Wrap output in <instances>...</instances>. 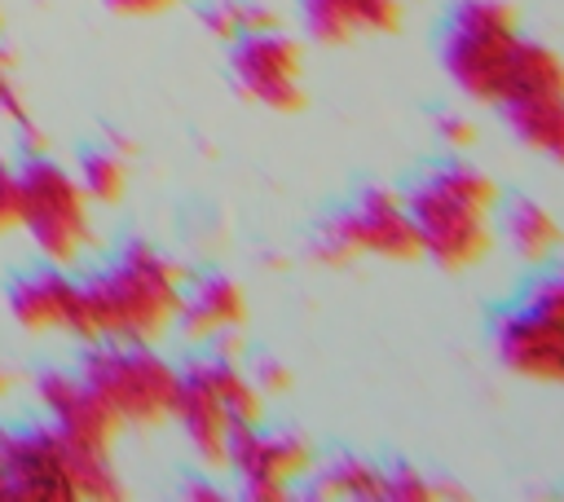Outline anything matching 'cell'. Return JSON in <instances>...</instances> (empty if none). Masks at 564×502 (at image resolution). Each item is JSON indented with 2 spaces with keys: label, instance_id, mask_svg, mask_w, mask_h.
<instances>
[{
  "label": "cell",
  "instance_id": "3957f363",
  "mask_svg": "<svg viewBox=\"0 0 564 502\" xmlns=\"http://www.w3.org/2000/svg\"><path fill=\"white\" fill-rule=\"evenodd\" d=\"M4 489L9 502H106L123 498V480L110 458L75 449L53 423L4 432Z\"/></svg>",
  "mask_w": 564,
  "mask_h": 502
},
{
  "label": "cell",
  "instance_id": "e0dca14e",
  "mask_svg": "<svg viewBox=\"0 0 564 502\" xmlns=\"http://www.w3.org/2000/svg\"><path fill=\"white\" fill-rule=\"evenodd\" d=\"M304 493L308 498H322V502H375L383 498V484H388V471L366 462V458H335L330 467H322L317 476L308 471L304 476Z\"/></svg>",
  "mask_w": 564,
  "mask_h": 502
},
{
  "label": "cell",
  "instance_id": "f1b7e54d",
  "mask_svg": "<svg viewBox=\"0 0 564 502\" xmlns=\"http://www.w3.org/2000/svg\"><path fill=\"white\" fill-rule=\"evenodd\" d=\"M185 498H212V502H216L220 489H216V484H185Z\"/></svg>",
  "mask_w": 564,
  "mask_h": 502
},
{
  "label": "cell",
  "instance_id": "5b68a950",
  "mask_svg": "<svg viewBox=\"0 0 564 502\" xmlns=\"http://www.w3.org/2000/svg\"><path fill=\"white\" fill-rule=\"evenodd\" d=\"M524 31L507 0H458L445 31V70L476 106H502Z\"/></svg>",
  "mask_w": 564,
  "mask_h": 502
},
{
  "label": "cell",
  "instance_id": "4316f807",
  "mask_svg": "<svg viewBox=\"0 0 564 502\" xmlns=\"http://www.w3.org/2000/svg\"><path fill=\"white\" fill-rule=\"evenodd\" d=\"M441 137H445L449 150H471L476 145V123L463 119V114H445L441 119Z\"/></svg>",
  "mask_w": 564,
  "mask_h": 502
},
{
  "label": "cell",
  "instance_id": "8fae6325",
  "mask_svg": "<svg viewBox=\"0 0 564 502\" xmlns=\"http://www.w3.org/2000/svg\"><path fill=\"white\" fill-rule=\"evenodd\" d=\"M35 401L44 405L48 423L84 454H101L110 458L115 454V440L123 432L119 414L84 383L79 370H40L35 379Z\"/></svg>",
  "mask_w": 564,
  "mask_h": 502
},
{
  "label": "cell",
  "instance_id": "1f68e13d",
  "mask_svg": "<svg viewBox=\"0 0 564 502\" xmlns=\"http://www.w3.org/2000/svg\"><path fill=\"white\" fill-rule=\"evenodd\" d=\"M0 26H4V13H0Z\"/></svg>",
  "mask_w": 564,
  "mask_h": 502
},
{
  "label": "cell",
  "instance_id": "f546056e",
  "mask_svg": "<svg viewBox=\"0 0 564 502\" xmlns=\"http://www.w3.org/2000/svg\"><path fill=\"white\" fill-rule=\"evenodd\" d=\"M0 502H9V489H4V427H0Z\"/></svg>",
  "mask_w": 564,
  "mask_h": 502
},
{
  "label": "cell",
  "instance_id": "5bb4252c",
  "mask_svg": "<svg viewBox=\"0 0 564 502\" xmlns=\"http://www.w3.org/2000/svg\"><path fill=\"white\" fill-rule=\"evenodd\" d=\"M242 326H247V291H242V282H234L225 273H212V277H198L194 286H185V304H181L176 330L189 343H212L216 335L242 330Z\"/></svg>",
  "mask_w": 564,
  "mask_h": 502
},
{
  "label": "cell",
  "instance_id": "ac0fdd59",
  "mask_svg": "<svg viewBox=\"0 0 564 502\" xmlns=\"http://www.w3.org/2000/svg\"><path fill=\"white\" fill-rule=\"evenodd\" d=\"M502 229H507L511 251H516L524 264H546V260L564 247V229H560V220H555L542 203H529V198L511 203Z\"/></svg>",
  "mask_w": 564,
  "mask_h": 502
},
{
  "label": "cell",
  "instance_id": "d4e9b609",
  "mask_svg": "<svg viewBox=\"0 0 564 502\" xmlns=\"http://www.w3.org/2000/svg\"><path fill=\"white\" fill-rule=\"evenodd\" d=\"M0 110L18 123V128H31V119H26V106H22V97H18V88H13V75H9V62H4V53H0Z\"/></svg>",
  "mask_w": 564,
  "mask_h": 502
},
{
  "label": "cell",
  "instance_id": "52a82bcc",
  "mask_svg": "<svg viewBox=\"0 0 564 502\" xmlns=\"http://www.w3.org/2000/svg\"><path fill=\"white\" fill-rule=\"evenodd\" d=\"M18 198L22 229L48 264L66 269L93 247V198L70 167L31 154L26 163H18Z\"/></svg>",
  "mask_w": 564,
  "mask_h": 502
},
{
  "label": "cell",
  "instance_id": "8992f818",
  "mask_svg": "<svg viewBox=\"0 0 564 502\" xmlns=\"http://www.w3.org/2000/svg\"><path fill=\"white\" fill-rule=\"evenodd\" d=\"M79 374L123 427H159L176 410L181 370L159 357L154 343H93Z\"/></svg>",
  "mask_w": 564,
  "mask_h": 502
},
{
  "label": "cell",
  "instance_id": "277c9868",
  "mask_svg": "<svg viewBox=\"0 0 564 502\" xmlns=\"http://www.w3.org/2000/svg\"><path fill=\"white\" fill-rule=\"evenodd\" d=\"M172 418L181 423L189 449L207 467H229V445L242 427L264 423V392L242 361L207 357L181 370V392Z\"/></svg>",
  "mask_w": 564,
  "mask_h": 502
},
{
  "label": "cell",
  "instance_id": "cb8c5ba5",
  "mask_svg": "<svg viewBox=\"0 0 564 502\" xmlns=\"http://www.w3.org/2000/svg\"><path fill=\"white\" fill-rule=\"evenodd\" d=\"M282 26V13L260 4V0H242V35H256V31H278ZM238 35V40H242Z\"/></svg>",
  "mask_w": 564,
  "mask_h": 502
},
{
  "label": "cell",
  "instance_id": "7402d4cb",
  "mask_svg": "<svg viewBox=\"0 0 564 502\" xmlns=\"http://www.w3.org/2000/svg\"><path fill=\"white\" fill-rule=\"evenodd\" d=\"M22 229V198H18V167L0 159V238Z\"/></svg>",
  "mask_w": 564,
  "mask_h": 502
},
{
  "label": "cell",
  "instance_id": "44dd1931",
  "mask_svg": "<svg viewBox=\"0 0 564 502\" xmlns=\"http://www.w3.org/2000/svg\"><path fill=\"white\" fill-rule=\"evenodd\" d=\"M524 304H529V308H538L542 317H551V321H560V326H564V269H555V273L538 277V282L529 286Z\"/></svg>",
  "mask_w": 564,
  "mask_h": 502
},
{
  "label": "cell",
  "instance_id": "6da1fadb",
  "mask_svg": "<svg viewBox=\"0 0 564 502\" xmlns=\"http://www.w3.org/2000/svg\"><path fill=\"white\" fill-rule=\"evenodd\" d=\"M185 304V269L150 242H128L106 269L79 282L84 343H159L176 330Z\"/></svg>",
  "mask_w": 564,
  "mask_h": 502
},
{
  "label": "cell",
  "instance_id": "9c48e42d",
  "mask_svg": "<svg viewBox=\"0 0 564 502\" xmlns=\"http://www.w3.org/2000/svg\"><path fill=\"white\" fill-rule=\"evenodd\" d=\"M229 66L247 101L278 114H295L304 106V48L282 26L234 40Z\"/></svg>",
  "mask_w": 564,
  "mask_h": 502
},
{
  "label": "cell",
  "instance_id": "2e32d148",
  "mask_svg": "<svg viewBox=\"0 0 564 502\" xmlns=\"http://www.w3.org/2000/svg\"><path fill=\"white\" fill-rule=\"evenodd\" d=\"M507 106V123L511 132L538 150L542 159L564 167V88H542V92H520Z\"/></svg>",
  "mask_w": 564,
  "mask_h": 502
},
{
  "label": "cell",
  "instance_id": "30bf717a",
  "mask_svg": "<svg viewBox=\"0 0 564 502\" xmlns=\"http://www.w3.org/2000/svg\"><path fill=\"white\" fill-rule=\"evenodd\" d=\"M317 454L308 436L300 432H260L242 427L229 445V467L238 471L242 498L251 502H282L295 493V484L313 471Z\"/></svg>",
  "mask_w": 564,
  "mask_h": 502
},
{
  "label": "cell",
  "instance_id": "484cf974",
  "mask_svg": "<svg viewBox=\"0 0 564 502\" xmlns=\"http://www.w3.org/2000/svg\"><path fill=\"white\" fill-rule=\"evenodd\" d=\"M110 13H119V18H159V13H167V9H176L181 0H101Z\"/></svg>",
  "mask_w": 564,
  "mask_h": 502
},
{
  "label": "cell",
  "instance_id": "603a6c76",
  "mask_svg": "<svg viewBox=\"0 0 564 502\" xmlns=\"http://www.w3.org/2000/svg\"><path fill=\"white\" fill-rule=\"evenodd\" d=\"M203 26H207L216 40L234 44V40L242 35V0H220V4H212V9L203 13Z\"/></svg>",
  "mask_w": 564,
  "mask_h": 502
},
{
  "label": "cell",
  "instance_id": "83f0119b",
  "mask_svg": "<svg viewBox=\"0 0 564 502\" xmlns=\"http://www.w3.org/2000/svg\"><path fill=\"white\" fill-rule=\"evenodd\" d=\"M251 379H256V388H260L264 396H278V392H286V388H291V370H286V365H278V361H264Z\"/></svg>",
  "mask_w": 564,
  "mask_h": 502
},
{
  "label": "cell",
  "instance_id": "9a60e30c",
  "mask_svg": "<svg viewBox=\"0 0 564 502\" xmlns=\"http://www.w3.org/2000/svg\"><path fill=\"white\" fill-rule=\"evenodd\" d=\"M304 22L317 44H352L401 26V0H304Z\"/></svg>",
  "mask_w": 564,
  "mask_h": 502
},
{
  "label": "cell",
  "instance_id": "7c38bea8",
  "mask_svg": "<svg viewBox=\"0 0 564 502\" xmlns=\"http://www.w3.org/2000/svg\"><path fill=\"white\" fill-rule=\"evenodd\" d=\"M494 348L498 361L529 379V383H555L564 388V326L542 317L538 308L520 304L494 321Z\"/></svg>",
  "mask_w": 564,
  "mask_h": 502
},
{
  "label": "cell",
  "instance_id": "ffe728a7",
  "mask_svg": "<svg viewBox=\"0 0 564 502\" xmlns=\"http://www.w3.org/2000/svg\"><path fill=\"white\" fill-rule=\"evenodd\" d=\"M458 489L454 484H432L419 467H392L388 471V484H383V498H397V502H423V498H454Z\"/></svg>",
  "mask_w": 564,
  "mask_h": 502
},
{
  "label": "cell",
  "instance_id": "7a4b0ae2",
  "mask_svg": "<svg viewBox=\"0 0 564 502\" xmlns=\"http://www.w3.org/2000/svg\"><path fill=\"white\" fill-rule=\"evenodd\" d=\"M410 216L423 242V255H432L449 273H467L489 260L498 233L494 211L502 207V189L489 172L476 163H445L427 181H419L410 194Z\"/></svg>",
  "mask_w": 564,
  "mask_h": 502
},
{
  "label": "cell",
  "instance_id": "4dcf8cb0",
  "mask_svg": "<svg viewBox=\"0 0 564 502\" xmlns=\"http://www.w3.org/2000/svg\"><path fill=\"white\" fill-rule=\"evenodd\" d=\"M9 388V370H4V361H0V392Z\"/></svg>",
  "mask_w": 564,
  "mask_h": 502
},
{
  "label": "cell",
  "instance_id": "4fadbf2b",
  "mask_svg": "<svg viewBox=\"0 0 564 502\" xmlns=\"http://www.w3.org/2000/svg\"><path fill=\"white\" fill-rule=\"evenodd\" d=\"M9 317L31 335H79V282L62 264L31 269L9 286Z\"/></svg>",
  "mask_w": 564,
  "mask_h": 502
},
{
  "label": "cell",
  "instance_id": "ba28073f",
  "mask_svg": "<svg viewBox=\"0 0 564 502\" xmlns=\"http://www.w3.org/2000/svg\"><path fill=\"white\" fill-rule=\"evenodd\" d=\"M313 255L322 264H330V269H344V264H352L361 255H379V260H392V264L419 260L423 242H419V229H414L405 194L370 189L357 207H348L335 220H326V229L317 233Z\"/></svg>",
  "mask_w": 564,
  "mask_h": 502
},
{
  "label": "cell",
  "instance_id": "d6986e66",
  "mask_svg": "<svg viewBox=\"0 0 564 502\" xmlns=\"http://www.w3.org/2000/svg\"><path fill=\"white\" fill-rule=\"evenodd\" d=\"M75 176L93 203H119L128 189V159L123 150H88Z\"/></svg>",
  "mask_w": 564,
  "mask_h": 502
}]
</instances>
